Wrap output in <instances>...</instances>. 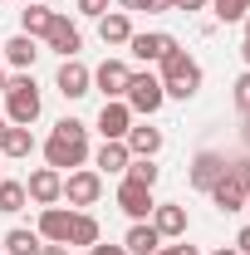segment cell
<instances>
[{
  "label": "cell",
  "mask_w": 250,
  "mask_h": 255,
  "mask_svg": "<svg viewBox=\"0 0 250 255\" xmlns=\"http://www.w3.org/2000/svg\"><path fill=\"white\" fill-rule=\"evenodd\" d=\"M127 79H132V69L123 59H103L94 69V89H103V98H123L127 94Z\"/></svg>",
  "instance_id": "cell-15"
},
{
  "label": "cell",
  "mask_w": 250,
  "mask_h": 255,
  "mask_svg": "<svg viewBox=\"0 0 250 255\" xmlns=\"http://www.w3.org/2000/svg\"><path fill=\"white\" fill-rule=\"evenodd\" d=\"M123 103L132 108V118H137V113H142V118H152L157 108L167 103V94H162V79H157V74H132V79H127Z\"/></svg>",
  "instance_id": "cell-4"
},
{
  "label": "cell",
  "mask_w": 250,
  "mask_h": 255,
  "mask_svg": "<svg viewBox=\"0 0 250 255\" xmlns=\"http://www.w3.org/2000/svg\"><path fill=\"white\" fill-rule=\"evenodd\" d=\"M127 128H132V108H127L123 98H103V108H98V132H103V142H123Z\"/></svg>",
  "instance_id": "cell-7"
},
{
  "label": "cell",
  "mask_w": 250,
  "mask_h": 255,
  "mask_svg": "<svg viewBox=\"0 0 250 255\" xmlns=\"http://www.w3.org/2000/svg\"><path fill=\"white\" fill-rule=\"evenodd\" d=\"M250 15V0H216V20L221 25H236V20H246Z\"/></svg>",
  "instance_id": "cell-27"
},
{
  "label": "cell",
  "mask_w": 250,
  "mask_h": 255,
  "mask_svg": "<svg viewBox=\"0 0 250 255\" xmlns=\"http://www.w3.org/2000/svg\"><path fill=\"white\" fill-rule=\"evenodd\" d=\"M127 152H132V157H157V152H162V128H147V123H132L127 128Z\"/></svg>",
  "instance_id": "cell-18"
},
{
  "label": "cell",
  "mask_w": 250,
  "mask_h": 255,
  "mask_svg": "<svg viewBox=\"0 0 250 255\" xmlns=\"http://www.w3.org/2000/svg\"><path fill=\"white\" fill-rule=\"evenodd\" d=\"M123 177H127V182H142V187H157V177H162V172H157V162H152V157H132Z\"/></svg>",
  "instance_id": "cell-26"
},
{
  "label": "cell",
  "mask_w": 250,
  "mask_h": 255,
  "mask_svg": "<svg viewBox=\"0 0 250 255\" xmlns=\"http://www.w3.org/2000/svg\"><path fill=\"white\" fill-rule=\"evenodd\" d=\"M241 25H246V39H250V15H246V20H241Z\"/></svg>",
  "instance_id": "cell-41"
},
{
  "label": "cell",
  "mask_w": 250,
  "mask_h": 255,
  "mask_svg": "<svg viewBox=\"0 0 250 255\" xmlns=\"http://www.w3.org/2000/svg\"><path fill=\"white\" fill-rule=\"evenodd\" d=\"M201 5H206V0H172V10H187V15H191V10H201Z\"/></svg>",
  "instance_id": "cell-33"
},
{
  "label": "cell",
  "mask_w": 250,
  "mask_h": 255,
  "mask_svg": "<svg viewBox=\"0 0 250 255\" xmlns=\"http://www.w3.org/2000/svg\"><path fill=\"white\" fill-rule=\"evenodd\" d=\"M0 94H5V64H0Z\"/></svg>",
  "instance_id": "cell-40"
},
{
  "label": "cell",
  "mask_w": 250,
  "mask_h": 255,
  "mask_svg": "<svg viewBox=\"0 0 250 255\" xmlns=\"http://www.w3.org/2000/svg\"><path fill=\"white\" fill-rule=\"evenodd\" d=\"M118 206H123V216H132V221H147L152 216V187H142V182H118Z\"/></svg>",
  "instance_id": "cell-13"
},
{
  "label": "cell",
  "mask_w": 250,
  "mask_h": 255,
  "mask_svg": "<svg viewBox=\"0 0 250 255\" xmlns=\"http://www.w3.org/2000/svg\"><path fill=\"white\" fill-rule=\"evenodd\" d=\"M0 132H5V118H0Z\"/></svg>",
  "instance_id": "cell-44"
},
{
  "label": "cell",
  "mask_w": 250,
  "mask_h": 255,
  "mask_svg": "<svg viewBox=\"0 0 250 255\" xmlns=\"http://www.w3.org/2000/svg\"><path fill=\"white\" fill-rule=\"evenodd\" d=\"M142 10H147V15H167V10H172V0H142Z\"/></svg>",
  "instance_id": "cell-32"
},
{
  "label": "cell",
  "mask_w": 250,
  "mask_h": 255,
  "mask_svg": "<svg viewBox=\"0 0 250 255\" xmlns=\"http://www.w3.org/2000/svg\"><path fill=\"white\" fill-rule=\"evenodd\" d=\"M123 251L127 255H157L162 251V236L152 231V221H132L127 236H123Z\"/></svg>",
  "instance_id": "cell-17"
},
{
  "label": "cell",
  "mask_w": 250,
  "mask_h": 255,
  "mask_svg": "<svg viewBox=\"0 0 250 255\" xmlns=\"http://www.w3.org/2000/svg\"><path fill=\"white\" fill-rule=\"evenodd\" d=\"M157 79H162V94L167 98H196L201 94V64L191 59L182 44L162 59V74H157Z\"/></svg>",
  "instance_id": "cell-3"
},
{
  "label": "cell",
  "mask_w": 250,
  "mask_h": 255,
  "mask_svg": "<svg viewBox=\"0 0 250 255\" xmlns=\"http://www.w3.org/2000/svg\"><path fill=\"white\" fill-rule=\"evenodd\" d=\"M39 246H44V241H39V231L15 226V231H5V251H0V255H34Z\"/></svg>",
  "instance_id": "cell-24"
},
{
  "label": "cell",
  "mask_w": 250,
  "mask_h": 255,
  "mask_svg": "<svg viewBox=\"0 0 250 255\" xmlns=\"http://www.w3.org/2000/svg\"><path fill=\"white\" fill-rule=\"evenodd\" d=\"M25 201H30V191H25V182H5V177H0V211H5V216L25 211Z\"/></svg>",
  "instance_id": "cell-25"
},
{
  "label": "cell",
  "mask_w": 250,
  "mask_h": 255,
  "mask_svg": "<svg viewBox=\"0 0 250 255\" xmlns=\"http://www.w3.org/2000/svg\"><path fill=\"white\" fill-rule=\"evenodd\" d=\"M98 39L108 44V49H118L132 39V20H127V10H108L103 20H98Z\"/></svg>",
  "instance_id": "cell-19"
},
{
  "label": "cell",
  "mask_w": 250,
  "mask_h": 255,
  "mask_svg": "<svg viewBox=\"0 0 250 255\" xmlns=\"http://www.w3.org/2000/svg\"><path fill=\"white\" fill-rule=\"evenodd\" d=\"M236 251H241V255H250V226L241 231V236H236Z\"/></svg>",
  "instance_id": "cell-34"
},
{
  "label": "cell",
  "mask_w": 250,
  "mask_h": 255,
  "mask_svg": "<svg viewBox=\"0 0 250 255\" xmlns=\"http://www.w3.org/2000/svg\"><path fill=\"white\" fill-rule=\"evenodd\" d=\"M226 167H231V162L221 157V152H211V147H206V152H196V157H191V172H187V182L196 191H211L221 182V177H226Z\"/></svg>",
  "instance_id": "cell-11"
},
{
  "label": "cell",
  "mask_w": 250,
  "mask_h": 255,
  "mask_svg": "<svg viewBox=\"0 0 250 255\" xmlns=\"http://www.w3.org/2000/svg\"><path fill=\"white\" fill-rule=\"evenodd\" d=\"M34 255H69V246H49V241H44V246H39Z\"/></svg>",
  "instance_id": "cell-35"
},
{
  "label": "cell",
  "mask_w": 250,
  "mask_h": 255,
  "mask_svg": "<svg viewBox=\"0 0 250 255\" xmlns=\"http://www.w3.org/2000/svg\"><path fill=\"white\" fill-rule=\"evenodd\" d=\"M246 211H250V187H246Z\"/></svg>",
  "instance_id": "cell-42"
},
{
  "label": "cell",
  "mask_w": 250,
  "mask_h": 255,
  "mask_svg": "<svg viewBox=\"0 0 250 255\" xmlns=\"http://www.w3.org/2000/svg\"><path fill=\"white\" fill-rule=\"evenodd\" d=\"M34 5H49V0H34Z\"/></svg>",
  "instance_id": "cell-43"
},
{
  "label": "cell",
  "mask_w": 250,
  "mask_h": 255,
  "mask_svg": "<svg viewBox=\"0 0 250 255\" xmlns=\"http://www.w3.org/2000/svg\"><path fill=\"white\" fill-rule=\"evenodd\" d=\"M0 98H5V123H15V128H30L34 118H39V108H44L39 84H34L30 74H10Z\"/></svg>",
  "instance_id": "cell-2"
},
{
  "label": "cell",
  "mask_w": 250,
  "mask_h": 255,
  "mask_svg": "<svg viewBox=\"0 0 250 255\" xmlns=\"http://www.w3.org/2000/svg\"><path fill=\"white\" fill-rule=\"evenodd\" d=\"M211 255H241V251H236V246H221V251H211Z\"/></svg>",
  "instance_id": "cell-38"
},
{
  "label": "cell",
  "mask_w": 250,
  "mask_h": 255,
  "mask_svg": "<svg viewBox=\"0 0 250 255\" xmlns=\"http://www.w3.org/2000/svg\"><path fill=\"white\" fill-rule=\"evenodd\" d=\"M25 191H30L34 206H59V201H64V172H54V167H34L30 182H25Z\"/></svg>",
  "instance_id": "cell-6"
},
{
  "label": "cell",
  "mask_w": 250,
  "mask_h": 255,
  "mask_svg": "<svg viewBox=\"0 0 250 255\" xmlns=\"http://www.w3.org/2000/svg\"><path fill=\"white\" fill-rule=\"evenodd\" d=\"M172 49H177V39H172V34H162V30H147V34L132 30V39H127V54H132V59H142V64H162Z\"/></svg>",
  "instance_id": "cell-8"
},
{
  "label": "cell",
  "mask_w": 250,
  "mask_h": 255,
  "mask_svg": "<svg viewBox=\"0 0 250 255\" xmlns=\"http://www.w3.org/2000/svg\"><path fill=\"white\" fill-rule=\"evenodd\" d=\"M44 44H49L54 54H64V59H74V54L84 49V34H79V25H74L69 15L54 10V20H49V30H44Z\"/></svg>",
  "instance_id": "cell-9"
},
{
  "label": "cell",
  "mask_w": 250,
  "mask_h": 255,
  "mask_svg": "<svg viewBox=\"0 0 250 255\" xmlns=\"http://www.w3.org/2000/svg\"><path fill=\"white\" fill-rule=\"evenodd\" d=\"M54 89H59L64 98H84L89 89H94V69H89V64H79V59H64L59 74H54Z\"/></svg>",
  "instance_id": "cell-12"
},
{
  "label": "cell",
  "mask_w": 250,
  "mask_h": 255,
  "mask_svg": "<svg viewBox=\"0 0 250 255\" xmlns=\"http://www.w3.org/2000/svg\"><path fill=\"white\" fill-rule=\"evenodd\" d=\"M241 137H246V147H250V118H246V128H241Z\"/></svg>",
  "instance_id": "cell-39"
},
{
  "label": "cell",
  "mask_w": 250,
  "mask_h": 255,
  "mask_svg": "<svg viewBox=\"0 0 250 255\" xmlns=\"http://www.w3.org/2000/svg\"><path fill=\"white\" fill-rule=\"evenodd\" d=\"M118 5H123V10H142V0H118Z\"/></svg>",
  "instance_id": "cell-36"
},
{
  "label": "cell",
  "mask_w": 250,
  "mask_h": 255,
  "mask_svg": "<svg viewBox=\"0 0 250 255\" xmlns=\"http://www.w3.org/2000/svg\"><path fill=\"white\" fill-rule=\"evenodd\" d=\"M98 196H103V172H94V167H74V172L64 177V201H69L74 211L94 206Z\"/></svg>",
  "instance_id": "cell-5"
},
{
  "label": "cell",
  "mask_w": 250,
  "mask_h": 255,
  "mask_svg": "<svg viewBox=\"0 0 250 255\" xmlns=\"http://www.w3.org/2000/svg\"><path fill=\"white\" fill-rule=\"evenodd\" d=\"M0 54H5V64H10L15 74H30V64L39 59V44H34L30 34H15V39L0 44Z\"/></svg>",
  "instance_id": "cell-16"
},
{
  "label": "cell",
  "mask_w": 250,
  "mask_h": 255,
  "mask_svg": "<svg viewBox=\"0 0 250 255\" xmlns=\"http://www.w3.org/2000/svg\"><path fill=\"white\" fill-rule=\"evenodd\" d=\"M39 241L49 246H69V231H74V206H39Z\"/></svg>",
  "instance_id": "cell-10"
},
{
  "label": "cell",
  "mask_w": 250,
  "mask_h": 255,
  "mask_svg": "<svg viewBox=\"0 0 250 255\" xmlns=\"http://www.w3.org/2000/svg\"><path fill=\"white\" fill-rule=\"evenodd\" d=\"M84 162H89V128L79 123V118H59L54 132L44 137V167L74 172V167H84Z\"/></svg>",
  "instance_id": "cell-1"
},
{
  "label": "cell",
  "mask_w": 250,
  "mask_h": 255,
  "mask_svg": "<svg viewBox=\"0 0 250 255\" xmlns=\"http://www.w3.org/2000/svg\"><path fill=\"white\" fill-rule=\"evenodd\" d=\"M49 20H54V10L49 5H25L20 10V34H30V39H44V30H49Z\"/></svg>",
  "instance_id": "cell-23"
},
{
  "label": "cell",
  "mask_w": 250,
  "mask_h": 255,
  "mask_svg": "<svg viewBox=\"0 0 250 255\" xmlns=\"http://www.w3.org/2000/svg\"><path fill=\"white\" fill-rule=\"evenodd\" d=\"M103 241V226H98V216H89V211H74V231H69V246H98Z\"/></svg>",
  "instance_id": "cell-22"
},
{
  "label": "cell",
  "mask_w": 250,
  "mask_h": 255,
  "mask_svg": "<svg viewBox=\"0 0 250 255\" xmlns=\"http://www.w3.org/2000/svg\"><path fill=\"white\" fill-rule=\"evenodd\" d=\"M0 152H5V157H30V152H34V132H30V128L5 123V132H0Z\"/></svg>",
  "instance_id": "cell-20"
},
{
  "label": "cell",
  "mask_w": 250,
  "mask_h": 255,
  "mask_svg": "<svg viewBox=\"0 0 250 255\" xmlns=\"http://www.w3.org/2000/svg\"><path fill=\"white\" fill-rule=\"evenodd\" d=\"M231 98H236V108H241V118H250V69L236 79V89H231Z\"/></svg>",
  "instance_id": "cell-28"
},
{
  "label": "cell",
  "mask_w": 250,
  "mask_h": 255,
  "mask_svg": "<svg viewBox=\"0 0 250 255\" xmlns=\"http://www.w3.org/2000/svg\"><path fill=\"white\" fill-rule=\"evenodd\" d=\"M157 255H201V251H196V246H187V241H177V246H162Z\"/></svg>",
  "instance_id": "cell-30"
},
{
  "label": "cell",
  "mask_w": 250,
  "mask_h": 255,
  "mask_svg": "<svg viewBox=\"0 0 250 255\" xmlns=\"http://www.w3.org/2000/svg\"><path fill=\"white\" fill-rule=\"evenodd\" d=\"M152 231L162 236V241H182V236H187V206L157 201V206H152Z\"/></svg>",
  "instance_id": "cell-14"
},
{
  "label": "cell",
  "mask_w": 250,
  "mask_h": 255,
  "mask_svg": "<svg viewBox=\"0 0 250 255\" xmlns=\"http://www.w3.org/2000/svg\"><path fill=\"white\" fill-rule=\"evenodd\" d=\"M79 15H89V20H103V15H108V0H79Z\"/></svg>",
  "instance_id": "cell-29"
},
{
  "label": "cell",
  "mask_w": 250,
  "mask_h": 255,
  "mask_svg": "<svg viewBox=\"0 0 250 255\" xmlns=\"http://www.w3.org/2000/svg\"><path fill=\"white\" fill-rule=\"evenodd\" d=\"M127 162H132L127 142H103L94 152V172H127Z\"/></svg>",
  "instance_id": "cell-21"
},
{
  "label": "cell",
  "mask_w": 250,
  "mask_h": 255,
  "mask_svg": "<svg viewBox=\"0 0 250 255\" xmlns=\"http://www.w3.org/2000/svg\"><path fill=\"white\" fill-rule=\"evenodd\" d=\"M89 255H127L123 246H108V241H98V246H89Z\"/></svg>",
  "instance_id": "cell-31"
},
{
  "label": "cell",
  "mask_w": 250,
  "mask_h": 255,
  "mask_svg": "<svg viewBox=\"0 0 250 255\" xmlns=\"http://www.w3.org/2000/svg\"><path fill=\"white\" fill-rule=\"evenodd\" d=\"M241 59H246V69H250V39H246V44H241Z\"/></svg>",
  "instance_id": "cell-37"
}]
</instances>
